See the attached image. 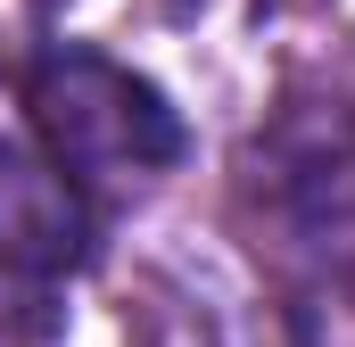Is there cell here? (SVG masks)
I'll return each instance as SVG.
<instances>
[{"mask_svg":"<svg viewBox=\"0 0 355 347\" xmlns=\"http://www.w3.org/2000/svg\"><path fill=\"white\" fill-rule=\"evenodd\" d=\"M99 257V215L91 198L50 166L33 141L0 133V281H67Z\"/></svg>","mask_w":355,"mask_h":347,"instance_id":"3957f363","label":"cell"},{"mask_svg":"<svg viewBox=\"0 0 355 347\" xmlns=\"http://www.w3.org/2000/svg\"><path fill=\"white\" fill-rule=\"evenodd\" d=\"M248 182L272 232L314 264L339 298H355V108H289L248 149Z\"/></svg>","mask_w":355,"mask_h":347,"instance_id":"7a4b0ae2","label":"cell"},{"mask_svg":"<svg viewBox=\"0 0 355 347\" xmlns=\"http://www.w3.org/2000/svg\"><path fill=\"white\" fill-rule=\"evenodd\" d=\"M322 347H355V323H331V331H322Z\"/></svg>","mask_w":355,"mask_h":347,"instance_id":"277c9868","label":"cell"},{"mask_svg":"<svg viewBox=\"0 0 355 347\" xmlns=\"http://www.w3.org/2000/svg\"><path fill=\"white\" fill-rule=\"evenodd\" d=\"M25 116H33V149L67 174L75 190L107 182H157L182 166L190 124L149 75H132L124 58L91 50V42H50L25 67Z\"/></svg>","mask_w":355,"mask_h":347,"instance_id":"6da1fadb","label":"cell"}]
</instances>
